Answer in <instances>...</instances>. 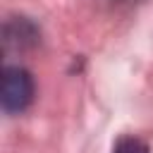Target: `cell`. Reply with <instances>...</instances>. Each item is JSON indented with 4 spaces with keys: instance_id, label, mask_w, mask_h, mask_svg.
I'll return each mask as SVG.
<instances>
[{
    "instance_id": "obj_1",
    "label": "cell",
    "mask_w": 153,
    "mask_h": 153,
    "mask_svg": "<svg viewBox=\"0 0 153 153\" xmlns=\"http://www.w3.org/2000/svg\"><path fill=\"white\" fill-rule=\"evenodd\" d=\"M33 100V76L24 67H5L2 69V86H0V103L2 110L17 115L26 110Z\"/></svg>"
},
{
    "instance_id": "obj_2",
    "label": "cell",
    "mask_w": 153,
    "mask_h": 153,
    "mask_svg": "<svg viewBox=\"0 0 153 153\" xmlns=\"http://www.w3.org/2000/svg\"><path fill=\"white\" fill-rule=\"evenodd\" d=\"M112 153H148V143L139 136H120Z\"/></svg>"
}]
</instances>
